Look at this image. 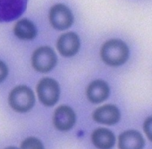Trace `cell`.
I'll use <instances>...</instances> for the list:
<instances>
[{"mask_svg":"<svg viewBox=\"0 0 152 149\" xmlns=\"http://www.w3.org/2000/svg\"><path fill=\"white\" fill-rule=\"evenodd\" d=\"M28 0H0V22L18 19L26 10Z\"/></svg>","mask_w":152,"mask_h":149,"instance_id":"277c9868","label":"cell"},{"mask_svg":"<svg viewBox=\"0 0 152 149\" xmlns=\"http://www.w3.org/2000/svg\"><path fill=\"white\" fill-rule=\"evenodd\" d=\"M110 89L107 84L103 80H97L88 86L87 95L88 100L93 103H100L109 97Z\"/></svg>","mask_w":152,"mask_h":149,"instance_id":"30bf717a","label":"cell"},{"mask_svg":"<svg viewBox=\"0 0 152 149\" xmlns=\"http://www.w3.org/2000/svg\"><path fill=\"white\" fill-rule=\"evenodd\" d=\"M20 147L22 148H43L44 146L38 139L31 137L24 140Z\"/></svg>","mask_w":152,"mask_h":149,"instance_id":"5bb4252c","label":"cell"},{"mask_svg":"<svg viewBox=\"0 0 152 149\" xmlns=\"http://www.w3.org/2000/svg\"><path fill=\"white\" fill-rule=\"evenodd\" d=\"M91 138L94 145L100 148H110L115 142L113 133L106 128L96 129L92 134Z\"/></svg>","mask_w":152,"mask_h":149,"instance_id":"7c38bea8","label":"cell"},{"mask_svg":"<svg viewBox=\"0 0 152 149\" xmlns=\"http://www.w3.org/2000/svg\"><path fill=\"white\" fill-rule=\"evenodd\" d=\"M119 109L113 105H105L98 108L93 113V119L98 123L112 125L120 120Z\"/></svg>","mask_w":152,"mask_h":149,"instance_id":"9c48e42d","label":"cell"},{"mask_svg":"<svg viewBox=\"0 0 152 149\" xmlns=\"http://www.w3.org/2000/svg\"><path fill=\"white\" fill-rule=\"evenodd\" d=\"M9 104L16 111L24 113L30 110L35 104L33 91L26 86H19L9 95Z\"/></svg>","mask_w":152,"mask_h":149,"instance_id":"7a4b0ae2","label":"cell"},{"mask_svg":"<svg viewBox=\"0 0 152 149\" xmlns=\"http://www.w3.org/2000/svg\"><path fill=\"white\" fill-rule=\"evenodd\" d=\"M49 18L53 27L60 31L69 28L73 22V16L71 11L62 4H57L51 7Z\"/></svg>","mask_w":152,"mask_h":149,"instance_id":"8992f818","label":"cell"},{"mask_svg":"<svg viewBox=\"0 0 152 149\" xmlns=\"http://www.w3.org/2000/svg\"><path fill=\"white\" fill-rule=\"evenodd\" d=\"M129 49L126 44L118 39L106 42L101 49L103 60L110 66H119L124 63L129 57Z\"/></svg>","mask_w":152,"mask_h":149,"instance_id":"6da1fadb","label":"cell"},{"mask_svg":"<svg viewBox=\"0 0 152 149\" xmlns=\"http://www.w3.org/2000/svg\"><path fill=\"white\" fill-rule=\"evenodd\" d=\"M37 94L44 105L49 107L54 105L59 98L58 84L53 79L44 78L39 81L37 86Z\"/></svg>","mask_w":152,"mask_h":149,"instance_id":"5b68a950","label":"cell"},{"mask_svg":"<svg viewBox=\"0 0 152 149\" xmlns=\"http://www.w3.org/2000/svg\"><path fill=\"white\" fill-rule=\"evenodd\" d=\"M75 121V114L69 106L61 105L56 110L53 122L57 129L63 131L69 130L73 127Z\"/></svg>","mask_w":152,"mask_h":149,"instance_id":"ba28073f","label":"cell"},{"mask_svg":"<svg viewBox=\"0 0 152 149\" xmlns=\"http://www.w3.org/2000/svg\"><path fill=\"white\" fill-rule=\"evenodd\" d=\"M57 47L63 56L70 57L77 54L80 47V40L77 34L69 32L61 35L58 38Z\"/></svg>","mask_w":152,"mask_h":149,"instance_id":"52a82bcc","label":"cell"},{"mask_svg":"<svg viewBox=\"0 0 152 149\" xmlns=\"http://www.w3.org/2000/svg\"><path fill=\"white\" fill-rule=\"evenodd\" d=\"M144 129L145 134L150 140H151V118H148L144 122Z\"/></svg>","mask_w":152,"mask_h":149,"instance_id":"2e32d148","label":"cell"},{"mask_svg":"<svg viewBox=\"0 0 152 149\" xmlns=\"http://www.w3.org/2000/svg\"><path fill=\"white\" fill-rule=\"evenodd\" d=\"M8 74V68L7 65L1 60H0V82H3Z\"/></svg>","mask_w":152,"mask_h":149,"instance_id":"9a60e30c","label":"cell"},{"mask_svg":"<svg viewBox=\"0 0 152 149\" xmlns=\"http://www.w3.org/2000/svg\"><path fill=\"white\" fill-rule=\"evenodd\" d=\"M57 62L56 54L51 47L48 46L38 48L32 56L33 67L40 72L50 71L56 66Z\"/></svg>","mask_w":152,"mask_h":149,"instance_id":"3957f363","label":"cell"},{"mask_svg":"<svg viewBox=\"0 0 152 149\" xmlns=\"http://www.w3.org/2000/svg\"><path fill=\"white\" fill-rule=\"evenodd\" d=\"M144 145V140L142 136L136 131H127L119 136V147L121 148H142Z\"/></svg>","mask_w":152,"mask_h":149,"instance_id":"8fae6325","label":"cell"},{"mask_svg":"<svg viewBox=\"0 0 152 149\" xmlns=\"http://www.w3.org/2000/svg\"><path fill=\"white\" fill-rule=\"evenodd\" d=\"M15 34L21 40H29L34 39L37 34V30L34 24L27 19L19 21L14 28Z\"/></svg>","mask_w":152,"mask_h":149,"instance_id":"4fadbf2b","label":"cell"}]
</instances>
